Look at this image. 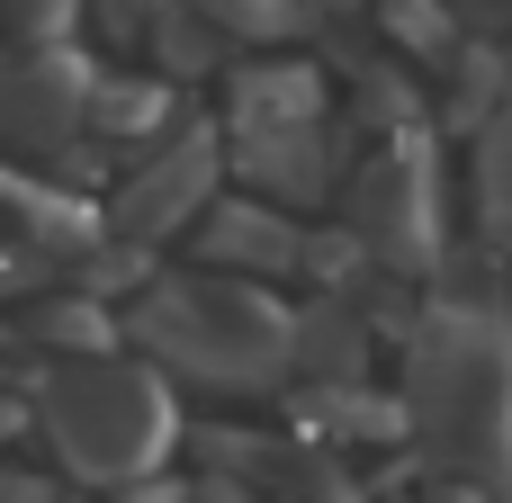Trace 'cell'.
Returning a JSON list of instances; mask_svg holds the SVG:
<instances>
[{
    "mask_svg": "<svg viewBox=\"0 0 512 503\" xmlns=\"http://www.w3.org/2000/svg\"><path fill=\"white\" fill-rule=\"evenodd\" d=\"M45 414H54L63 459L90 468V477H135V468H153L171 450V396L153 378H135V369H108V360L72 369Z\"/></svg>",
    "mask_w": 512,
    "mask_h": 503,
    "instance_id": "obj_3",
    "label": "cell"
},
{
    "mask_svg": "<svg viewBox=\"0 0 512 503\" xmlns=\"http://www.w3.org/2000/svg\"><path fill=\"white\" fill-rule=\"evenodd\" d=\"M207 180H216V144H207V135L153 153V162L126 180V234H162V225H180V216L207 198Z\"/></svg>",
    "mask_w": 512,
    "mask_h": 503,
    "instance_id": "obj_5",
    "label": "cell"
},
{
    "mask_svg": "<svg viewBox=\"0 0 512 503\" xmlns=\"http://www.w3.org/2000/svg\"><path fill=\"white\" fill-rule=\"evenodd\" d=\"M378 18H387L414 54H450V36H459V27H450V0H378Z\"/></svg>",
    "mask_w": 512,
    "mask_h": 503,
    "instance_id": "obj_9",
    "label": "cell"
},
{
    "mask_svg": "<svg viewBox=\"0 0 512 503\" xmlns=\"http://www.w3.org/2000/svg\"><path fill=\"white\" fill-rule=\"evenodd\" d=\"M144 342L216 387H270L297 369V324L234 270V279H171L144 297Z\"/></svg>",
    "mask_w": 512,
    "mask_h": 503,
    "instance_id": "obj_2",
    "label": "cell"
},
{
    "mask_svg": "<svg viewBox=\"0 0 512 503\" xmlns=\"http://www.w3.org/2000/svg\"><path fill=\"white\" fill-rule=\"evenodd\" d=\"M405 432L441 486L512 495V324L486 306H432L405 342Z\"/></svg>",
    "mask_w": 512,
    "mask_h": 503,
    "instance_id": "obj_1",
    "label": "cell"
},
{
    "mask_svg": "<svg viewBox=\"0 0 512 503\" xmlns=\"http://www.w3.org/2000/svg\"><path fill=\"white\" fill-rule=\"evenodd\" d=\"M297 369L324 378V387H360V378H369V315L342 306V297L306 306V315H297Z\"/></svg>",
    "mask_w": 512,
    "mask_h": 503,
    "instance_id": "obj_6",
    "label": "cell"
},
{
    "mask_svg": "<svg viewBox=\"0 0 512 503\" xmlns=\"http://www.w3.org/2000/svg\"><path fill=\"white\" fill-rule=\"evenodd\" d=\"M351 243L378 252V261L405 270V279L432 270V252H441V189H432V144H423V135L396 126V135L360 162V180H351Z\"/></svg>",
    "mask_w": 512,
    "mask_h": 503,
    "instance_id": "obj_4",
    "label": "cell"
},
{
    "mask_svg": "<svg viewBox=\"0 0 512 503\" xmlns=\"http://www.w3.org/2000/svg\"><path fill=\"white\" fill-rule=\"evenodd\" d=\"M477 198H486V234H495V261L512 279V117L477 126Z\"/></svg>",
    "mask_w": 512,
    "mask_h": 503,
    "instance_id": "obj_8",
    "label": "cell"
},
{
    "mask_svg": "<svg viewBox=\"0 0 512 503\" xmlns=\"http://www.w3.org/2000/svg\"><path fill=\"white\" fill-rule=\"evenodd\" d=\"M189 503H243V486H198Z\"/></svg>",
    "mask_w": 512,
    "mask_h": 503,
    "instance_id": "obj_10",
    "label": "cell"
},
{
    "mask_svg": "<svg viewBox=\"0 0 512 503\" xmlns=\"http://www.w3.org/2000/svg\"><path fill=\"white\" fill-rule=\"evenodd\" d=\"M207 252H216V261H234L243 279H270V270H297L315 243H306L288 216H270V207H225V216L207 225Z\"/></svg>",
    "mask_w": 512,
    "mask_h": 503,
    "instance_id": "obj_7",
    "label": "cell"
}]
</instances>
